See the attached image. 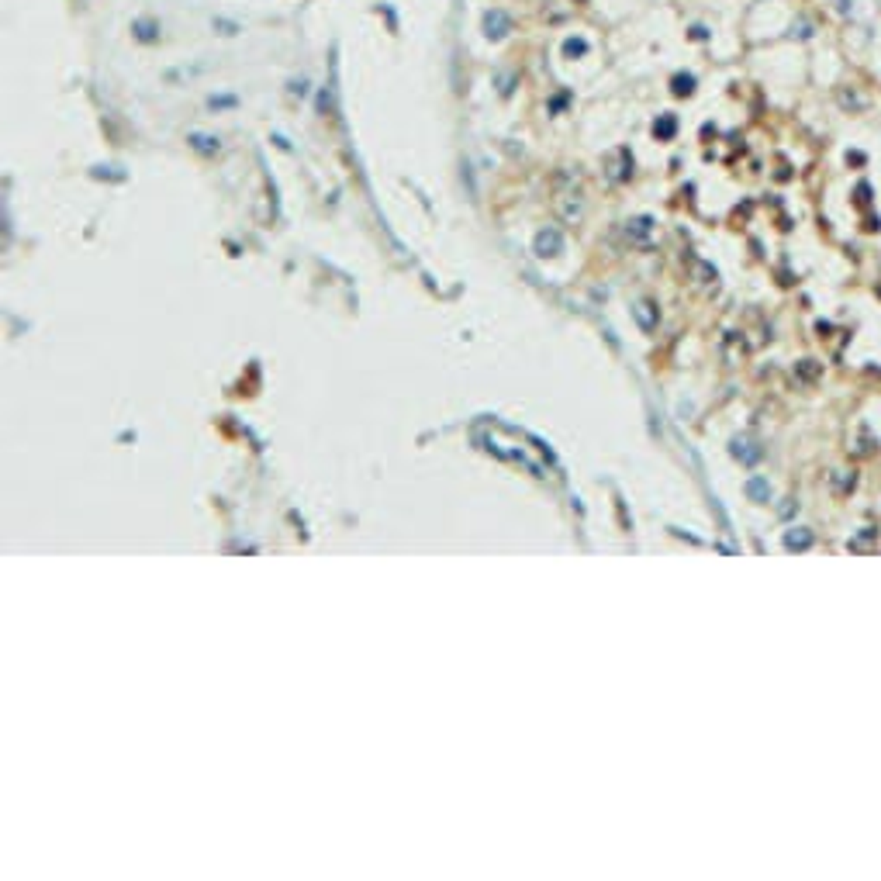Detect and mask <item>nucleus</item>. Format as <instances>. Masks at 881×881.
<instances>
[{
	"mask_svg": "<svg viewBox=\"0 0 881 881\" xmlns=\"http://www.w3.org/2000/svg\"><path fill=\"white\" fill-rule=\"evenodd\" d=\"M481 28H484V38H488V42H501V38H508V31L515 28V21H511V14H508L505 7H491V10H484V17H481Z\"/></svg>",
	"mask_w": 881,
	"mask_h": 881,
	"instance_id": "1",
	"label": "nucleus"
},
{
	"mask_svg": "<svg viewBox=\"0 0 881 881\" xmlns=\"http://www.w3.org/2000/svg\"><path fill=\"white\" fill-rule=\"evenodd\" d=\"M836 104L843 107V111H850V114H861V111H868V94L861 90V87H854V84H843V87H836Z\"/></svg>",
	"mask_w": 881,
	"mask_h": 881,
	"instance_id": "2",
	"label": "nucleus"
},
{
	"mask_svg": "<svg viewBox=\"0 0 881 881\" xmlns=\"http://www.w3.org/2000/svg\"><path fill=\"white\" fill-rule=\"evenodd\" d=\"M132 35L142 45H152V42H159V21L156 17H135L132 21Z\"/></svg>",
	"mask_w": 881,
	"mask_h": 881,
	"instance_id": "3",
	"label": "nucleus"
},
{
	"mask_svg": "<svg viewBox=\"0 0 881 881\" xmlns=\"http://www.w3.org/2000/svg\"><path fill=\"white\" fill-rule=\"evenodd\" d=\"M629 166H633L629 152H626V149H615V152H612V170H608V177H612V180H626V177H629Z\"/></svg>",
	"mask_w": 881,
	"mask_h": 881,
	"instance_id": "4",
	"label": "nucleus"
},
{
	"mask_svg": "<svg viewBox=\"0 0 881 881\" xmlns=\"http://www.w3.org/2000/svg\"><path fill=\"white\" fill-rule=\"evenodd\" d=\"M809 543H812V532H809V529H791V532L784 536V546H788V550H805Z\"/></svg>",
	"mask_w": 881,
	"mask_h": 881,
	"instance_id": "5",
	"label": "nucleus"
},
{
	"mask_svg": "<svg viewBox=\"0 0 881 881\" xmlns=\"http://www.w3.org/2000/svg\"><path fill=\"white\" fill-rule=\"evenodd\" d=\"M515 84H518V73H515V70H501V73H498V90H501L505 97L515 90Z\"/></svg>",
	"mask_w": 881,
	"mask_h": 881,
	"instance_id": "6",
	"label": "nucleus"
},
{
	"mask_svg": "<svg viewBox=\"0 0 881 881\" xmlns=\"http://www.w3.org/2000/svg\"><path fill=\"white\" fill-rule=\"evenodd\" d=\"M587 49H591V45H587V38H567V42H564V56H567V59H574V56H587Z\"/></svg>",
	"mask_w": 881,
	"mask_h": 881,
	"instance_id": "7",
	"label": "nucleus"
},
{
	"mask_svg": "<svg viewBox=\"0 0 881 881\" xmlns=\"http://www.w3.org/2000/svg\"><path fill=\"white\" fill-rule=\"evenodd\" d=\"M671 90H674L678 97H688V94L695 90V77H691V73H678V77H674V87H671Z\"/></svg>",
	"mask_w": 881,
	"mask_h": 881,
	"instance_id": "8",
	"label": "nucleus"
},
{
	"mask_svg": "<svg viewBox=\"0 0 881 881\" xmlns=\"http://www.w3.org/2000/svg\"><path fill=\"white\" fill-rule=\"evenodd\" d=\"M653 132H657V135H660V138H671V135H674V132H678V121H674V118H671V114H664V118H660V121H657V125H653Z\"/></svg>",
	"mask_w": 881,
	"mask_h": 881,
	"instance_id": "9",
	"label": "nucleus"
},
{
	"mask_svg": "<svg viewBox=\"0 0 881 881\" xmlns=\"http://www.w3.org/2000/svg\"><path fill=\"white\" fill-rule=\"evenodd\" d=\"M875 539H878V529H864L861 536H854V539H850V550H868Z\"/></svg>",
	"mask_w": 881,
	"mask_h": 881,
	"instance_id": "10",
	"label": "nucleus"
},
{
	"mask_svg": "<svg viewBox=\"0 0 881 881\" xmlns=\"http://www.w3.org/2000/svg\"><path fill=\"white\" fill-rule=\"evenodd\" d=\"M747 491H750V498H757V501H768V484H764L761 477H754Z\"/></svg>",
	"mask_w": 881,
	"mask_h": 881,
	"instance_id": "11",
	"label": "nucleus"
},
{
	"mask_svg": "<svg viewBox=\"0 0 881 881\" xmlns=\"http://www.w3.org/2000/svg\"><path fill=\"white\" fill-rule=\"evenodd\" d=\"M211 24H214V28H221V35H235V31H239V24H232V21H221V17H218V21H211Z\"/></svg>",
	"mask_w": 881,
	"mask_h": 881,
	"instance_id": "12",
	"label": "nucleus"
},
{
	"mask_svg": "<svg viewBox=\"0 0 881 881\" xmlns=\"http://www.w3.org/2000/svg\"><path fill=\"white\" fill-rule=\"evenodd\" d=\"M836 10L840 14H854V0H836Z\"/></svg>",
	"mask_w": 881,
	"mask_h": 881,
	"instance_id": "13",
	"label": "nucleus"
},
{
	"mask_svg": "<svg viewBox=\"0 0 881 881\" xmlns=\"http://www.w3.org/2000/svg\"><path fill=\"white\" fill-rule=\"evenodd\" d=\"M691 38H698V42H701V38H708V28H701V24H695V28H691Z\"/></svg>",
	"mask_w": 881,
	"mask_h": 881,
	"instance_id": "14",
	"label": "nucleus"
}]
</instances>
